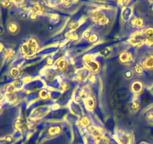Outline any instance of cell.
I'll use <instances>...</instances> for the list:
<instances>
[{"label": "cell", "instance_id": "cell-1", "mask_svg": "<svg viewBox=\"0 0 153 144\" xmlns=\"http://www.w3.org/2000/svg\"><path fill=\"white\" fill-rule=\"evenodd\" d=\"M38 43L34 38H29L20 46V52L23 56L30 57L34 56L38 50Z\"/></svg>", "mask_w": 153, "mask_h": 144}, {"label": "cell", "instance_id": "cell-2", "mask_svg": "<svg viewBox=\"0 0 153 144\" xmlns=\"http://www.w3.org/2000/svg\"><path fill=\"white\" fill-rule=\"evenodd\" d=\"M89 15L95 22L100 26H106L109 23V18L99 9H92L89 11Z\"/></svg>", "mask_w": 153, "mask_h": 144}, {"label": "cell", "instance_id": "cell-3", "mask_svg": "<svg viewBox=\"0 0 153 144\" xmlns=\"http://www.w3.org/2000/svg\"><path fill=\"white\" fill-rule=\"evenodd\" d=\"M84 62H85L87 67H88L91 71L94 72V73H97V72H98L99 70H100V64H99L98 62L96 61L91 56H85L84 57Z\"/></svg>", "mask_w": 153, "mask_h": 144}, {"label": "cell", "instance_id": "cell-4", "mask_svg": "<svg viewBox=\"0 0 153 144\" xmlns=\"http://www.w3.org/2000/svg\"><path fill=\"white\" fill-rule=\"evenodd\" d=\"M140 64L145 69L152 70L153 69V53H146L140 58Z\"/></svg>", "mask_w": 153, "mask_h": 144}, {"label": "cell", "instance_id": "cell-5", "mask_svg": "<svg viewBox=\"0 0 153 144\" xmlns=\"http://www.w3.org/2000/svg\"><path fill=\"white\" fill-rule=\"evenodd\" d=\"M129 24L132 28H142L144 26V20L139 16H134L129 20Z\"/></svg>", "mask_w": 153, "mask_h": 144}, {"label": "cell", "instance_id": "cell-6", "mask_svg": "<svg viewBox=\"0 0 153 144\" xmlns=\"http://www.w3.org/2000/svg\"><path fill=\"white\" fill-rule=\"evenodd\" d=\"M118 139L123 144H130L131 142V134L126 131L118 132Z\"/></svg>", "mask_w": 153, "mask_h": 144}, {"label": "cell", "instance_id": "cell-7", "mask_svg": "<svg viewBox=\"0 0 153 144\" xmlns=\"http://www.w3.org/2000/svg\"><path fill=\"white\" fill-rule=\"evenodd\" d=\"M132 8L128 7V6L123 8V9L122 10V12H121V16H122V19L124 21H129L131 19V17H132Z\"/></svg>", "mask_w": 153, "mask_h": 144}, {"label": "cell", "instance_id": "cell-8", "mask_svg": "<svg viewBox=\"0 0 153 144\" xmlns=\"http://www.w3.org/2000/svg\"><path fill=\"white\" fill-rule=\"evenodd\" d=\"M7 29L10 34H16L19 32V26L15 21H11V22H8L7 26Z\"/></svg>", "mask_w": 153, "mask_h": 144}, {"label": "cell", "instance_id": "cell-9", "mask_svg": "<svg viewBox=\"0 0 153 144\" xmlns=\"http://www.w3.org/2000/svg\"><path fill=\"white\" fill-rule=\"evenodd\" d=\"M78 99L76 101L79 102L80 100H86L87 98L90 97V89L88 87H83L82 88H81L79 90V92H78Z\"/></svg>", "mask_w": 153, "mask_h": 144}, {"label": "cell", "instance_id": "cell-10", "mask_svg": "<svg viewBox=\"0 0 153 144\" xmlns=\"http://www.w3.org/2000/svg\"><path fill=\"white\" fill-rule=\"evenodd\" d=\"M143 83L139 80L134 81L131 85V90L132 91V92L134 93V94H139V93H140L143 91Z\"/></svg>", "mask_w": 153, "mask_h": 144}, {"label": "cell", "instance_id": "cell-11", "mask_svg": "<svg viewBox=\"0 0 153 144\" xmlns=\"http://www.w3.org/2000/svg\"><path fill=\"white\" fill-rule=\"evenodd\" d=\"M120 61L124 64H127L132 61V55L128 51H124L120 55Z\"/></svg>", "mask_w": 153, "mask_h": 144}, {"label": "cell", "instance_id": "cell-12", "mask_svg": "<svg viewBox=\"0 0 153 144\" xmlns=\"http://www.w3.org/2000/svg\"><path fill=\"white\" fill-rule=\"evenodd\" d=\"M57 68L59 69L61 71H64V70H67V68L69 66V62L68 60L65 58H61L57 61L56 62Z\"/></svg>", "mask_w": 153, "mask_h": 144}, {"label": "cell", "instance_id": "cell-13", "mask_svg": "<svg viewBox=\"0 0 153 144\" xmlns=\"http://www.w3.org/2000/svg\"><path fill=\"white\" fill-rule=\"evenodd\" d=\"M2 56L4 60L7 62L10 61L13 59L15 56V51L11 48H6L2 53Z\"/></svg>", "mask_w": 153, "mask_h": 144}, {"label": "cell", "instance_id": "cell-14", "mask_svg": "<svg viewBox=\"0 0 153 144\" xmlns=\"http://www.w3.org/2000/svg\"><path fill=\"white\" fill-rule=\"evenodd\" d=\"M140 100L138 98H135L133 99L132 100L130 103V110L131 112H136L139 109H140Z\"/></svg>", "mask_w": 153, "mask_h": 144}, {"label": "cell", "instance_id": "cell-15", "mask_svg": "<svg viewBox=\"0 0 153 144\" xmlns=\"http://www.w3.org/2000/svg\"><path fill=\"white\" fill-rule=\"evenodd\" d=\"M89 76V70H87V69H80L76 73V77L79 80L81 81L85 80Z\"/></svg>", "mask_w": 153, "mask_h": 144}, {"label": "cell", "instance_id": "cell-16", "mask_svg": "<svg viewBox=\"0 0 153 144\" xmlns=\"http://www.w3.org/2000/svg\"><path fill=\"white\" fill-rule=\"evenodd\" d=\"M9 74L12 78L17 79L21 75V69L18 66H13L9 70Z\"/></svg>", "mask_w": 153, "mask_h": 144}, {"label": "cell", "instance_id": "cell-17", "mask_svg": "<svg viewBox=\"0 0 153 144\" xmlns=\"http://www.w3.org/2000/svg\"><path fill=\"white\" fill-rule=\"evenodd\" d=\"M70 110H71L72 112L74 114H76V115H81L82 112V110L80 108V106H79L76 102H73V103H72Z\"/></svg>", "mask_w": 153, "mask_h": 144}, {"label": "cell", "instance_id": "cell-18", "mask_svg": "<svg viewBox=\"0 0 153 144\" xmlns=\"http://www.w3.org/2000/svg\"><path fill=\"white\" fill-rule=\"evenodd\" d=\"M85 101V105H86V106L88 109H94V106H95V100H94V98L90 96V97L88 98H87Z\"/></svg>", "mask_w": 153, "mask_h": 144}, {"label": "cell", "instance_id": "cell-19", "mask_svg": "<svg viewBox=\"0 0 153 144\" xmlns=\"http://www.w3.org/2000/svg\"><path fill=\"white\" fill-rule=\"evenodd\" d=\"M24 127V122L23 120L20 118H17L14 122V128L17 130H22Z\"/></svg>", "mask_w": 153, "mask_h": 144}, {"label": "cell", "instance_id": "cell-20", "mask_svg": "<svg viewBox=\"0 0 153 144\" xmlns=\"http://www.w3.org/2000/svg\"><path fill=\"white\" fill-rule=\"evenodd\" d=\"M49 134L52 136H54V135L58 134L61 132V128L59 126H52L49 128V130H48Z\"/></svg>", "mask_w": 153, "mask_h": 144}, {"label": "cell", "instance_id": "cell-21", "mask_svg": "<svg viewBox=\"0 0 153 144\" xmlns=\"http://www.w3.org/2000/svg\"><path fill=\"white\" fill-rule=\"evenodd\" d=\"M134 72L136 73V74L137 75H143V72H144V68L143 67L140 63H137V64L134 65Z\"/></svg>", "mask_w": 153, "mask_h": 144}, {"label": "cell", "instance_id": "cell-22", "mask_svg": "<svg viewBox=\"0 0 153 144\" xmlns=\"http://www.w3.org/2000/svg\"><path fill=\"white\" fill-rule=\"evenodd\" d=\"M88 40L90 44H96L100 40V36L97 33L92 32Z\"/></svg>", "mask_w": 153, "mask_h": 144}, {"label": "cell", "instance_id": "cell-23", "mask_svg": "<svg viewBox=\"0 0 153 144\" xmlns=\"http://www.w3.org/2000/svg\"><path fill=\"white\" fill-rule=\"evenodd\" d=\"M144 44L149 49H153V36L145 38Z\"/></svg>", "mask_w": 153, "mask_h": 144}, {"label": "cell", "instance_id": "cell-24", "mask_svg": "<svg viewBox=\"0 0 153 144\" xmlns=\"http://www.w3.org/2000/svg\"><path fill=\"white\" fill-rule=\"evenodd\" d=\"M88 130H89V131L91 132L94 136H100V134H101L100 130H99L97 127H95V126H92V125L88 126Z\"/></svg>", "mask_w": 153, "mask_h": 144}, {"label": "cell", "instance_id": "cell-25", "mask_svg": "<svg viewBox=\"0 0 153 144\" xmlns=\"http://www.w3.org/2000/svg\"><path fill=\"white\" fill-rule=\"evenodd\" d=\"M112 51H113L112 50V48L105 47V48H103L101 51H100V54H101V56H102L108 57L112 53Z\"/></svg>", "mask_w": 153, "mask_h": 144}, {"label": "cell", "instance_id": "cell-26", "mask_svg": "<svg viewBox=\"0 0 153 144\" xmlns=\"http://www.w3.org/2000/svg\"><path fill=\"white\" fill-rule=\"evenodd\" d=\"M31 10L34 14H35L38 15L42 13V11H43V9H42V6L40 5L39 4H35L34 6L32 7V8H31Z\"/></svg>", "mask_w": 153, "mask_h": 144}, {"label": "cell", "instance_id": "cell-27", "mask_svg": "<svg viewBox=\"0 0 153 144\" xmlns=\"http://www.w3.org/2000/svg\"><path fill=\"white\" fill-rule=\"evenodd\" d=\"M40 97L43 100H46L50 97V92L46 89H42L40 92Z\"/></svg>", "mask_w": 153, "mask_h": 144}, {"label": "cell", "instance_id": "cell-28", "mask_svg": "<svg viewBox=\"0 0 153 144\" xmlns=\"http://www.w3.org/2000/svg\"><path fill=\"white\" fill-rule=\"evenodd\" d=\"M133 76H134V72H133L132 69L127 68L124 71V76L126 77V79L130 80L133 77Z\"/></svg>", "mask_w": 153, "mask_h": 144}, {"label": "cell", "instance_id": "cell-29", "mask_svg": "<svg viewBox=\"0 0 153 144\" xmlns=\"http://www.w3.org/2000/svg\"><path fill=\"white\" fill-rule=\"evenodd\" d=\"M146 120L149 124H153V109L149 110L146 115Z\"/></svg>", "mask_w": 153, "mask_h": 144}, {"label": "cell", "instance_id": "cell-30", "mask_svg": "<svg viewBox=\"0 0 153 144\" xmlns=\"http://www.w3.org/2000/svg\"><path fill=\"white\" fill-rule=\"evenodd\" d=\"M143 35L145 38L147 37H152L153 36V28L152 27H149V28H146V29L143 30Z\"/></svg>", "mask_w": 153, "mask_h": 144}, {"label": "cell", "instance_id": "cell-31", "mask_svg": "<svg viewBox=\"0 0 153 144\" xmlns=\"http://www.w3.org/2000/svg\"><path fill=\"white\" fill-rule=\"evenodd\" d=\"M16 90V87L14 86L13 84H9V85L5 86V92L6 94H9V93H13Z\"/></svg>", "mask_w": 153, "mask_h": 144}, {"label": "cell", "instance_id": "cell-32", "mask_svg": "<svg viewBox=\"0 0 153 144\" xmlns=\"http://www.w3.org/2000/svg\"><path fill=\"white\" fill-rule=\"evenodd\" d=\"M5 99L8 102H14V100H16V95L14 94V93H9V94H5Z\"/></svg>", "mask_w": 153, "mask_h": 144}, {"label": "cell", "instance_id": "cell-33", "mask_svg": "<svg viewBox=\"0 0 153 144\" xmlns=\"http://www.w3.org/2000/svg\"><path fill=\"white\" fill-rule=\"evenodd\" d=\"M89 119H88L87 117L83 116L82 118L80 119V124H82V126H85V127H88L89 126Z\"/></svg>", "mask_w": 153, "mask_h": 144}, {"label": "cell", "instance_id": "cell-34", "mask_svg": "<svg viewBox=\"0 0 153 144\" xmlns=\"http://www.w3.org/2000/svg\"><path fill=\"white\" fill-rule=\"evenodd\" d=\"M88 80H89L90 82H91L92 84H95L97 82V76L94 74H91L88 76Z\"/></svg>", "mask_w": 153, "mask_h": 144}, {"label": "cell", "instance_id": "cell-35", "mask_svg": "<svg viewBox=\"0 0 153 144\" xmlns=\"http://www.w3.org/2000/svg\"><path fill=\"white\" fill-rule=\"evenodd\" d=\"M0 4L3 6L4 8H9L10 6V4H11V2L10 1H0Z\"/></svg>", "mask_w": 153, "mask_h": 144}, {"label": "cell", "instance_id": "cell-36", "mask_svg": "<svg viewBox=\"0 0 153 144\" xmlns=\"http://www.w3.org/2000/svg\"><path fill=\"white\" fill-rule=\"evenodd\" d=\"M91 34H92L91 31H90V30H87V31H85V32L83 33L82 37H83L85 39H86V40H88V38H89Z\"/></svg>", "mask_w": 153, "mask_h": 144}, {"label": "cell", "instance_id": "cell-37", "mask_svg": "<svg viewBox=\"0 0 153 144\" xmlns=\"http://www.w3.org/2000/svg\"><path fill=\"white\" fill-rule=\"evenodd\" d=\"M18 16H19L20 19H26L27 17L28 16V13H25V12H22L21 11L20 13L18 14Z\"/></svg>", "mask_w": 153, "mask_h": 144}, {"label": "cell", "instance_id": "cell-38", "mask_svg": "<svg viewBox=\"0 0 153 144\" xmlns=\"http://www.w3.org/2000/svg\"><path fill=\"white\" fill-rule=\"evenodd\" d=\"M79 26V23L78 22H73L70 25V28L72 30H76Z\"/></svg>", "mask_w": 153, "mask_h": 144}, {"label": "cell", "instance_id": "cell-39", "mask_svg": "<svg viewBox=\"0 0 153 144\" xmlns=\"http://www.w3.org/2000/svg\"><path fill=\"white\" fill-rule=\"evenodd\" d=\"M53 62H54L53 58H52V56L48 57L47 59H46V63H47L48 64H49V65H52V64H53Z\"/></svg>", "mask_w": 153, "mask_h": 144}, {"label": "cell", "instance_id": "cell-40", "mask_svg": "<svg viewBox=\"0 0 153 144\" xmlns=\"http://www.w3.org/2000/svg\"><path fill=\"white\" fill-rule=\"evenodd\" d=\"M5 46H4V44L2 43L1 41H0V54H2L3 52L4 51V50H5Z\"/></svg>", "mask_w": 153, "mask_h": 144}, {"label": "cell", "instance_id": "cell-41", "mask_svg": "<svg viewBox=\"0 0 153 144\" xmlns=\"http://www.w3.org/2000/svg\"><path fill=\"white\" fill-rule=\"evenodd\" d=\"M5 100V95L2 93L1 90H0V103L3 102Z\"/></svg>", "mask_w": 153, "mask_h": 144}, {"label": "cell", "instance_id": "cell-42", "mask_svg": "<svg viewBox=\"0 0 153 144\" xmlns=\"http://www.w3.org/2000/svg\"><path fill=\"white\" fill-rule=\"evenodd\" d=\"M62 4H64V6H66V7H69V6H70V4H71V2H70V1L62 2Z\"/></svg>", "mask_w": 153, "mask_h": 144}, {"label": "cell", "instance_id": "cell-43", "mask_svg": "<svg viewBox=\"0 0 153 144\" xmlns=\"http://www.w3.org/2000/svg\"><path fill=\"white\" fill-rule=\"evenodd\" d=\"M3 32H4V27L0 24V34H3Z\"/></svg>", "mask_w": 153, "mask_h": 144}, {"label": "cell", "instance_id": "cell-44", "mask_svg": "<svg viewBox=\"0 0 153 144\" xmlns=\"http://www.w3.org/2000/svg\"><path fill=\"white\" fill-rule=\"evenodd\" d=\"M140 144H149L147 142H146V141H142L141 142H140Z\"/></svg>", "mask_w": 153, "mask_h": 144}, {"label": "cell", "instance_id": "cell-45", "mask_svg": "<svg viewBox=\"0 0 153 144\" xmlns=\"http://www.w3.org/2000/svg\"><path fill=\"white\" fill-rule=\"evenodd\" d=\"M1 103H0V112H1Z\"/></svg>", "mask_w": 153, "mask_h": 144}, {"label": "cell", "instance_id": "cell-46", "mask_svg": "<svg viewBox=\"0 0 153 144\" xmlns=\"http://www.w3.org/2000/svg\"><path fill=\"white\" fill-rule=\"evenodd\" d=\"M152 10H153V2H152Z\"/></svg>", "mask_w": 153, "mask_h": 144}]
</instances>
